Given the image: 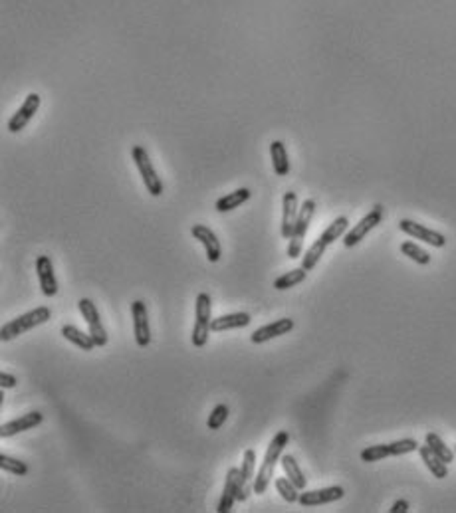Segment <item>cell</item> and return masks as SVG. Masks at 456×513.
<instances>
[{
  "mask_svg": "<svg viewBox=\"0 0 456 513\" xmlns=\"http://www.w3.org/2000/svg\"><path fill=\"white\" fill-rule=\"evenodd\" d=\"M282 228L280 234L282 238L290 240L293 232V226L298 220V214H300V206H298V195L293 190H288L282 199Z\"/></svg>",
  "mask_w": 456,
  "mask_h": 513,
  "instance_id": "obj_15",
  "label": "cell"
},
{
  "mask_svg": "<svg viewBox=\"0 0 456 513\" xmlns=\"http://www.w3.org/2000/svg\"><path fill=\"white\" fill-rule=\"evenodd\" d=\"M391 513H407L409 512V502L407 500H399V502H395L393 505H391V510H389Z\"/></svg>",
  "mask_w": 456,
  "mask_h": 513,
  "instance_id": "obj_36",
  "label": "cell"
},
{
  "mask_svg": "<svg viewBox=\"0 0 456 513\" xmlns=\"http://www.w3.org/2000/svg\"><path fill=\"white\" fill-rule=\"evenodd\" d=\"M226 419H228V407L226 405H216L211 414H209V420H207L209 430H219L226 422Z\"/></svg>",
  "mask_w": 456,
  "mask_h": 513,
  "instance_id": "obj_33",
  "label": "cell"
},
{
  "mask_svg": "<svg viewBox=\"0 0 456 513\" xmlns=\"http://www.w3.org/2000/svg\"><path fill=\"white\" fill-rule=\"evenodd\" d=\"M195 327H193V335H191V341L195 347H205L207 341H209V335H211V323H212V300L209 293H199L197 295V305H195Z\"/></svg>",
  "mask_w": 456,
  "mask_h": 513,
  "instance_id": "obj_3",
  "label": "cell"
},
{
  "mask_svg": "<svg viewBox=\"0 0 456 513\" xmlns=\"http://www.w3.org/2000/svg\"><path fill=\"white\" fill-rule=\"evenodd\" d=\"M347 226H350V220H347V216H340V218H336V220L329 224L328 228L324 230V232L319 234V238L326 242V244H333L336 240H340L341 236L345 234L347 230Z\"/></svg>",
  "mask_w": 456,
  "mask_h": 513,
  "instance_id": "obj_28",
  "label": "cell"
},
{
  "mask_svg": "<svg viewBox=\"0 0 456 513\" xmlns=\"http://www.w3.org/2000/svg\"><path fill=\"white\" fill-rule=\"evenodd\" d=\"M18 385V379L11 373H0V386L2 388H14Z\"/></svg>",
  "mask_w": 456,
  "mask_h": 513,
  "instance_id": "obj_35",
  "label": "cell"
},
{
  "mask_svg": "<svg viewBox=\"0 0 456 513\" xmlns=\"http://www.w3.org/2000/svg\"><path fill=\"white\" fill-rule=\"evenodd\" d=\"M455 452H456V448H455Z\"/></svg>",
  "mask_w": 456,
  "mask_h": 513,
  "instance_id": "obj_37",
  "label": "cell"
},
{
  "mask_svg": "<svg viewBox=\"0 0 456 513\" xmlns=\"http://www.w3.org/2000/svg\"><path fill=\"white\" fill-rule=\"evenodd\" d=\"M401 254L403 256L410 258L413 262H417V264H421V266H427V264H431V254L427 252V250H422L421 246H417L415 242H403L401 244Z\"/></svg>",
  "mask_w": 456,
  "mask_h": 513,
  "instance_id": "obj_29",
  "label": "cell"
},
{
  "mask_svg": "<svg viewBox=\"0 0 456 513\" xmlns=\"http://www.w3.org/2000/svg\"><path fill=\"white\" fill-rule=\"evenodd\" d=\"M238 482H240V470L238 468H230L228 474H226L223 496H221V502H219L216 512L228 513L233 510L234 502H238Z\"/></svg>",
  "mask_w": 456,
  "mask_h": 513,
  "instance_id": "obj_18",
  "label": "cell"
},
{
  "mask_svg": "<svg viewBox=\"0 0 456 513\" xmlns=\"http://www.w3.org/2000/svg\"><path fill=\"white\" fill-rule=\"evenodd\" d=\"M44 422V414L42 412H28V414H22L20 419H14L11 422H6V424H2V428H0V436L2 438H11L14 434H20V432H26V430H34L36 426H40Z\"/></svg>",
  "mask_w": 456,
  "mask_h": 513,
  "instance_id": "obj_17",
  "label": "cell"
},
{
  "mask_svg": "<svg viewBox=\"0 0 456 513\" xmlns=\"http://www.w3.org/2000/svg\"><path fill=\"white\" fill-rule=\"evenodd\" d=\"M250 190L248 188H236L233 192L224 195L223 199L216 200V210L219 212H230V210L238 209L240 204H244L246 200L250 199Z\"/></svg>",
  "mask_w": 456,
  "mask_h": 513,
  "instance_id": "obj_24",
  "label": "cell"
},
{
  "mask_svg": "<svg viewBox=\"0 0 456 513\" xmlns=\"http://www.w3.org/2000/svg\"><path fill=\"white\" fill-rule=\"evenodd\" d=\"M399 228L403 230L405 234H409L410 238L415 240H421L424 244H431L434 248H445L446 246V238L445 234L436 232V230H431L427 226H422L419 222H413L409 218H403L399 222Z\"/></svg>",
  "mask_w": 456,
  "mask_h": 513,
  "instance_id": "obj_10",
  "label": "cell"
},
{
  "mask_svg": "<svg viewBox=\"0 0 456 513\" xmlns=\"http://www.w3.org/2000/svg\"><path fill=\"white\" fill-rule=\"evenodd\" d=\"M305 276H308V272H305L302 266L300 268H293L290 272H286V274H282L280 278H276L274 281V288L278 290V292H284V290H290V288H296L298 283H302L305 280Z\"/></svg>",
  "mask_w": 456,
  "mask_h": 513,
  "instance_id": "obj_26",
  "label": "cell"
},
{
  "mask_svg": "<svg viewBox=\"0 0 456 513\" xmlns=\"http://www.w3.org/2000/svg\"><path fill=\"white\" fill-rule=\"evenodd\" d=\"M60 333L64 335V339H68L70 343H74L76 347H80L82 351H94L97 347L94 337L90 333H83L82 329H78L76 325H64Z\"/></svg>",
  "mask_w": 456,
  "mask_h": 513,
  "instance_id": "obj_22",
  "label": "cell"
},
{
  "mask_svg": "<svg viewBox=\"0 0 456 513\" xmlns=\"http://www.w3.org/2000/svg\"><path fill=\"white\" fill-rule=\"evenodd\" d=\"M78 309H80V314L82 317L85 319V323L90 327V335L94 337L95 345L97 347H104L107 345V331L104 323H102V317H99V311H97V307L92 300H88V297H82L80 302H78Z\"/></svg>",
  "mask_w": 456,
  "mask_h": 513,
  "instance_id": "obj_7",
  "label": "cell"
},
{
  "mask_svg": "<svg viewBox=\"0 0 456 513\" xmlns=\"http://www.w3.org/2000/svg\"><path fill=\"white\" fill-rule=\"evenodd\" d=\"M40 95L38 94H28L26 95V99H24V104L18 107V111L14 113V115L8 119V123H6V129L11 131V133H20L28 123H30V119L38 113V109H40Z\"/></svg>",
  "mask_w": 456,
  "mask_h": 513,
  "instance_id": "obj_9",
  "label": "cell"
},
{
  "mask_svg": "<svg viewBox=\"0 0 456 513\" xmlns=\"http://www.w3.org/2000/svg\"><path fill=\"white\" fill-rule=\"evenodd\" d=\"M191 234L195 240H199L200 244L205 246V252H207V258L211 264H216L221 256H223V246H221V240L216 238V234L212 232L209 226L205 224H195L191 228Z\"/></svg>",
  "mask_w": 456,
  "mask_h": 513,
  "instance_id": "obj_11",
  "label": "cell"
},
{
  "mask_svg": "<svg viewBox=\"0 0 456 513\" xmlns=\"http://www.w3.org/2000/svg\"><path fill=\"white\" fill-rule=\"evenodd\" d=\"M419 454H421V460L424 462V466L429 468V472L433 474L436 479H445L448 476V464L443 462L438 456L434 454L433 450H431V446L429 444H424V446H419Z\"/></svg>",
  "mask_w": 456,
  "mask_h": 513,
  "instance_id": "obj_20",
  "label": "cell"
},
{
  "mask_svg": "<svg viewBox=\"0 0 456 513\" xmlns=\"http://www.w3.org/2000/svg\"><path fill=\"white\" fill-rule=\"evenodd\" d=\"M252 317L246 311H238V314H228L214 317L211 323L212 333H223V331H230V329H242V327L250 325Z\"/></svg>",
  "mask_w": 456,
  "mask_h": 513,
  "instance_id": "obj_19",
  "label": "cell"
},
{
  "mask_svg": "<svg viewBox=\"0 0 456 513\" xmlns=\"http://www.w3.org/2000/svg\"><path fill=\"white\" fill-rule=\"evenodd\" d=\"M274 486H276V491L280 493L284 502L296 503L298 500H300V491L302 490H298V488H296V484H293L292 479L288 478V476H286V478L276 479V482H274Z\"/></svg>",
  "mask_w": 456,
  "mask_h": 513,
  "instance_id": "obj_30",
  "label": "cell"
},
{
  "mask_svg": "<svg viewBox=\"0 0 456 513\" xmlns=\"http://www.w3.org/2000/svg\"><path fill=\"white\" fill-rule=\"evenodd\" d=\"M254 468H256V452L248 448L240 466V482H238V502H246L250 491H254Z\"/></svg>",
  "mask_w": 456,
  "mask_h": 513,
  "instance_id": "obj_13",
  "label": "cell"
},
{
  "mask_svg": "<svg viewBox=\"0 0 456 513\" xmlns=\"http://www.w3.org/2000/svg\"><path fill=\"white\" fill-rule=\"evenodd\" d=\"M383 216H385V209H383V204H375L373 209H371V212H367L361 220L357 222V224L351 228L350 232L343 236V246H345V248H353V246L359 244L363 238L371 232L377 224H381Z\"/></svg>",
  "mask_w": 456,
  "mask_h": 513,
  "instance_id": "obj_6",
  "label": "cell"
},
{
  "mask_svg": "<svg viewBox=\"0 0 456 513\" xmlns=\"http://www.w3.org/2000/svg\"><path fill=\"white\" fill-rule=\"evenodd\" d=\"M36 274H38L42 293L46 297H54L58 293V280H56L54 264H52L50 256H38V260H36Z\"/></svg>",
  "mask_w": 456,
  "mask_h": 513,
  "instance_id": "obj_16",
  "label": "cell"
},
{
  "mask_svg": "<svg viewBox=\"0 0 456 513\" xmlns=\"http://www.w3.org/2000/svg\"><path fill=\"white\" fill-rule=\"evenodd\" d=\"M292 329H293V319H290V317H282V319H276L274 323H268V325L256 329V331L250 335V341H252L254 345H262V343H268L272 339L288 335Z\"/></svg>",
  "mask_w": 456,
  "mask_h": 513,
  "instance_id": "obj_14",
  "label": "cell"
},
{
  "mask_svg": "<svg viewBox=\"0 0 456 513\" xmlns=\"http://www.w3.org/2000/svg\"><path fill=\"white\" fill-rule=\"evenodd\" d=\"M50 317H52L50 307H44V305L36 307L32 311H28V314L20 315V317L12 319L8 323H4L2 329H0V337H2V341H12V339H16L18 335H22L26 331L34 329V327L48 323Z\"/></svg>",
  "mask_w": 456,
  "mask_h": 513,
  "instance_id": "obj_2",
  "label": "cell"
},
{
  "mask_svg": "<svg viewBox=\"0 0 456 513\" xmlns=\"http://www.w3.org/2000/svg\"><path fill=\"white\" fill-rule=\"evenodd\" d=\"M389 448H391V456H405L410 454V452H417L419 442L413 438H403V440H395V442L389 444Z\"/></svg>",
  "mask_w": 456,
  "mask_h": 513,
  "instance_id": "obj_34",
  "label": "cell"
},
{
  "mask_svg": "<svg viewBox=\"0 0 456 513\" xmlns=\"http://www.w3.org/2000/svg\"><path fill=\"white\" fill-rule=\"evenodd\" d=\"M391 456V448L389 444H375V446H367L365 450H361V460L371 464V462H379L383 458Z\"/></svg>",
  "mask_w": 456,
  "mask_h": 513,
  "instance_id": "obj_31",
  "label": "cell"
},
{
  "mask_svg": "<svg viewBox=\"0 0 456 513\" xmlns=\"http://www.w3.org/2000/svg\"><path fill=\"white\" fill-rule=\"evenodd\" d=\"M326 250H328V244H326L322 238H317L316 242L310 246V248L305 250L304 256H302V268H304L305 272H312V269L317 266V262L322 260V256H324Z\"/></svg>",
  "mask_w": 456,
  "mask_h": 513,
  "instance_id": "obj_25",
  "label": "cell"
},
{
  "mask_svg": "<svg viewBox=\"0 0 456 513\" xmlns=\"http://www.w3.org/2000/svg\"><path fill=\"white\" fill-rule=\"evenodd\" d=\"M280 462H282V468H284V474L292 479L298 490H304L305 484H308V479H305L304 472H302L300 464L296 462V458L290 454H282Z\"/></svg>",
  "mask_w": 456,
  "mask_h": 513,
  "instance_id": "obj_23",
  "label": "cell"
},
{
  "mask_svg": "<svg viewBox=\"0 0 456 513\" xmlns=\"http://www.w3.org/2000/svg\"><path fill=\"white\" fill-rule=\"evenodd\" d=\"M131 315H133V333L135 343L139 347H147L151 343V327H149V311L145 302H133L131 304Z\"/></svg>",
  "mask_w": 456,
  "mask_h": 513,
  "instance_id": "obj_8",
  "label": "cell"
},
{
  "mask_svg": "<svg viewBox=\"0 0 456 513\" xmlns=\"http://www.w3.org/2000/svg\"><path fill=\"white\" fill-rule=\"evenodd\" d=\"M270 157H272V167H274V173L278 176H288L290 175V159H288V151H286V145L282 141H272L270 145Z\"/></svg>",
  "mask_w": 456,
  "mask_h": 513,
  "instance_id": "obj_21",
  "label": "cell"
},
{
  "mask_svg": "<svg viewBox=\"0 0 456 513\" xmlns=\"http://www.w3.org/2000/svg\"><path fill=\"white\" fill-rule=\"evenodd\" d=\"M131 157H133V161H135V167H137V171H139L141 178H143V185L147 188V192H149L151 197H161L165 192L163 181H161V176L157 175V171H155V167H153L151 157H149L147 149H145L143 145H135L133 151H131Z\"/></svg>",
  "mask_w": 456,
  "mask_h": 513,
  "instance_id": "obj_4",
  "label": "cell"
},
{
  "mask_svg": "<svg viewBox=\"0 0 456 513\" xmlns=\"http://www.w3.org/2000/svg\"><path fill=\"white\" fill-rule=\"evenodd\" d=\"M290 442V434L288 430H280L274 438L272 442L268 444V450H266V456L260 464V470H258L256 478H254V493L256 496H262L264 491L268 490L270 482L274 478V472H276V466H278V460L284 454V448L288 446Z\"/></svg>",
  "mask_w": 456,
  "mask_h": 513,
  "instance_id": "obj_1",
  "label": "cell"
},
{
  "mask_svg": "<svg viewBox=\"0 0 456 513\" xmlns=\"http://www.w3.org/2000/svg\"><path fill=\"white\" fill-rule=\"evenodd\" d=\"M343 496H345V490L341 486H329V488H322V490H310L300 493L298 503L304 505V507H316V505L338 502Z\"/></svg>",
  "mask_w": 456,
  "mask_h": 513,
  "instance_id": "obj_12",
  "label": "cell"
},
{
  "mask_svg": "<svg viewBox=\"0 0 456 513\" xmlns=\"http://www.w3.org/2000/svg\"><path fill=\"white\" fill-rule=\"evenodd\" d=\"M0 468L4 472H8L12 476H26L28 474V466L26 462L22 460H16V458H11V456L2 454L0 456Z\"/></svg>",
  "mask_w": 456,
  "mask_h": 513,
  "instance_id": "obj_32",
  "label": "cell"
},
{
  "mask_svg": "<svg viewBox=\"0 0 456 513\" xmlns=\"http://www.w3.org/2000/svg\"><path fill=\"white\" fill-rule=\"evenodd\" d=\"M424 442L431 446V450H433L434 454L438 456L443 462H446V464L455 462V452H452V450H450V448L443 442V438H441L436 432H429V434L424 436Z\"/></svg>",
  "mask_w": 456,
  "mask_h": 513,
  "instance_id": "obj_27",
  "label": "cell"
},
{
  "mask_svg": "<svg viewBox=\"0 0 456 513\" xmlns=\"http://www.w3.org/2000/svg\"><path fill=\"white\" fill-rule=\"evenodd\" d=\"M316 214V200L308 199L304 200V204L300 206V214H298V220L293 226L292 238H290V244H288V258H302V250H304V240L308 228L312 224V218Z\"/></svg>",
  "mask_w": 456,
  "mask_h": 513,
  "instance_id": "obj_5",
  "label": "cell"
}]
</instances>
